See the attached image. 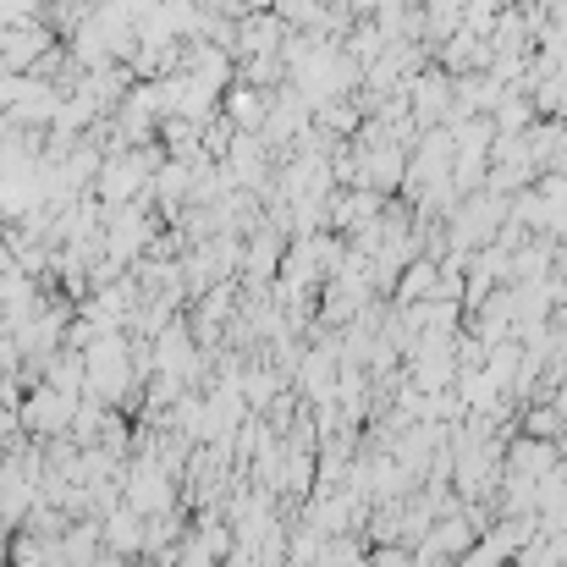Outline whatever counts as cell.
I'll use <instances>...</instances> for the list:
<instances>
[{"label": "cell", "mask_w": 567, "mask_h": 567, "mask_svg": "<svg viewBox=\"0 0 567 567\" xmlns=\"http://www.w3.org/2000/svg\"><path fill=\"white\" fill-rule=\"evenodd\" d=\"M66 402L72 396H61V391H39L33 408H22V424L28 430H61V424H72V408Z\"/></svg>", "instance_id": "1"}, {"label": "cell", "mask_w": 567, "mask_h": 567, "mask_svg": "<svg viewBox=\"0 0 567 567\" xmlns=\"http://www.w3.org/2000/svg\"><path fill=\"white\" fill-rule=\"evenodd\" d=\"M375 567H413V557H408V551H391V546H385V551L375 557Z\"/></svg>", "instance_id": "2"}]
</instances>
